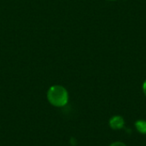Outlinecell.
I'll use <instances>...</instances> for the list:
<instances>
[{
	"instance_id": "obj_5",
	"label": "cell",
	"mask_w": 146,
	"mask_h": 146,
	"mask_svg": "<svg viewBox=\"0 0 146 146\" xmlns=\"http://www.w3.org/2000/svg\"><path fill=\"white\" fill-rule=\"evenodd\" d=\"M143 91H144V93L146 96V80L144 82V85H143Z\"/></svg>"
},
{
	"instance_id": "obj_6",
	"label": "cell",
	"mask_w": 146,
	"mask_h": 146,
	"mask_svg": "<svg viewBox=\"0 0 146 146\" xmlns=\"http://www.w3.org/2000/svg\"><path fill=\"white\" fill-rule=\"evenodd\" d=\"M108 1H115V0H108Z\"/></svg>"
},
{
	"instance_id": "obj_4",
	"label": "cell",
	"mask_w": 146,
	"mask_h": 146,
	"mask_svg": "<svg viewBox=\"0 0 146 146\" xmlns=\"http://www.w3.org/2000/svg\"><path fill=\"white\" fill-rule=\"evenodd\" d=\"M110 146H126V145L122 142H115V143L111 144Z\"/></svg>"
},
{
	"instance_id": "obj_3",
	"label": "cell",
	"mask_w": 146,
	"mask_h": 146,
	"mask_svg": "<svg viewBox=\"0 0 146 146\" xmlns=\"http://www.w3.org/2000/svg\"><path fill=\"white\" fill-rule=\"evenodd\" d=\"M135 127L139 133L142 134H146V121H138L135 123Z\"/></svg>"
},
{
	"instance_id": "obj_1",
	"label": "cell",
	"mask_w": 146,
	"mask_h": 146,
	"mask_svg": "<svg viewBox=\"0 0 146 146\" xmlns=\"http://www.w3.org/2000/svg\"><path fill=\"white\" fill-rule=\"evenodd\" d=\"M49 102L56 107H62L67 104L68 101V94L67 90L61 86H51L47 92Z\"/></svg>"
},
{
	"instance_id": "obj_2",
	"label": "cell",
	"mask_w": 146,
	"mask_h": 146,
	"mask_svg": "<svg viewBox=\"0 0 146 146\" xmlns=\"http://www.w3.org/2000/svg\"><path fill=\"white\" fill-rule=\"evenodd\" d=\"M124 120L121 116H119V115H116V116H114L110 119V125L111 127V128L115 129V130H118V129H121L124 127Z\"/></svg>"
}]
</instances>
